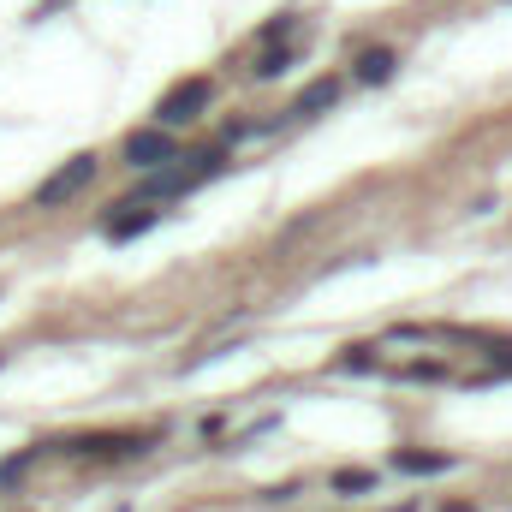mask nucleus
<instances>
[{
	"label": "nucleus",
	"mask_w": 512,
	"mask_h": 512,
	"mask_svg": "<svg viewBox=\"0 0 512 512\" xmlns=\"http://www.w3.org/2000/svg\"><path fill=\"white\" fill-rule=\"evenodd\" d=\"M90 179H96V155H72L60 173H48V179L36 185V209H60V203H66V197H78Z\"/></svg>",
	"instance_id": "f03ea898"
},
{
	"label": "nucleus",
	"mask_w": 512,
	"mask_h": 512,
	"mask_svg": "<svg viewBox=\"0 0 512 512\" xmlns=\"http://www.w3.org/2000/svg\"><path fill=\"white\" fill-rule=\"evenodd\" d=\"M399 376H405V382H441L447 370H441V364H411V370H399Z\"/></svg>",
	"instance_id": "f8f14e48"
},
{
	"label": "nucleus",
	"mask_w": 512,
	"mask_h": 512,
	"mask_svg": "<svg viewBox=\"0 0 512 512\" xmlns=\"http://www.w3.org/2000/svg\"><path fill=\"white\" fill-rule=\"evenodd\" d=\"M387 512H417V507H411V501H399V507H387Z\"/></svg>",
	"instance_id": "4468645a"
},
{
	"label": "nucleus",
	"mask_w": 512,
	"mask_h": 512,
	"mask_svg": "<svg viewBox=\"0 0 512 512\" xmlns=\"http://www.w3.org/2000/svg\"><path fill=\"white\" fill-rule=\"evenodd\" d=\"M126 161L131 167H173V161H179V143L167 137V126L131 131L126 137Z\"/></svg>",
	"instance_id": "7ed1b4c3"
},
{
	"label": "nucleus",
	"mask_w": 512,
	"mask_h": 512,
	"mask_svg": "<svg viewBox=\"0 0 512 512\" xmlns=\"http://www.w3.org/2000/svg\"><path fill=\"white\" fill-rule=\"evenodd\" d=\"M143 447V435H78L72 453H90V459H126Z\"/></svg>",
	"instance_id": "20e7f679"
},
{
	"label": "nucleus",
	"mask_w": 512,
	"mask_h": 512,
	"mask_svg": "<svg viewBox=\"0 0 512 512\" xmlns=\"http://www.w3.org/2000/svg\"><path fill=\"white\" fill-rule=\"evenodd\" d=\"M340 102V78H316L298 102H292V114H322V108H334Z\"/></svg>",
	"instance_id": "6e6552de"
},
{
	"label": "nucleus",
	"mask_w": 512,
	"mask_h": 512,
	"mask_svg": "<svg viewBox=\"0 0 512 512\" xmlns=\"http://www.w3.org/2000/svg\"><path fill=\"white\" fill-rule=\"evenodd\" d=\"M340 370H376V346H352V352L340 358Z\"/></svg>",
	"instance_id": "9b49d317"
},
{
	"label": "nucleus",
	"mask_w": 512,
	"mask_h": 512,
	"mask_svg": "<svg viewBox=\"0 0 512 512\" xmlns=\"http://www.w3.org/2000/svg\"><path fill=\"white\" fill-rule=\"evenodd\" d=\"M155 221H161V209H137V203H126V215H108L102 233H108L114 245H126V239H137V233H149Z\"/></svg>",
	"instance_id": "39448f33"
},
{
	"label": "nucleus",
	"mask_w": 512,
	"mask_h": 512,
	"mask_svg": "<svg viewBox=\"0 0 512 512\" xmlns=\"http://www.w3.org/2000/svg\"><path fill=\"white\" fill-rule=\"evenodd\" d=\"M453 459L447 453H417V447H399L393 453V471H405V477H435V471H447Z\"/></svg>",
	"instance_id": "423d86ee"
},
{
	"label": "nucleus",
	"mask_w": 512,
	"mask_h": 512,
	"mask_svg": "<svg viewBox=\"0 0 512 512\" xmlns=\"http://www.w3.org/2000/svg\"><path fill=\"white\" fill-rule=\"evenodd\" d=\"M286 66H292V54H286V48H268V54H262V60H256L251 72H256V78H280V72H286Z\"/></svg>",
	"instance_id": "9d476101"
},
{
	"label": "nucleus",
	"mask_w": 512,
	"mask_h": 512,
	"mask_svg": "<svg viewBox=\"0 0 512 512\" xmlns=\"http://www.w3.org/2000/svg\"><path fill=\"white\" fill-rule=\"evenodd\" d=\"M447 512H477V507H447Z\"/></svg>",
	"instance_id": "2eb2a0df"
},
{
	"label": "nucleus",
	"mask_w": 512,
	"mask_h": 512,
	"mask_svg": "<svg viewBox=\"0 0 512 512\" xmlns=\"http://www.w3.org/2000/svg\"><path fill=\"white\" fill-rule=\"evenodd\" d=\"M209 102H215V84H209V78H185V84H173V90L161 96L155 126H191L197 114H209Z\"/></svg>",
	"instance_id": "f257e3e1"
},
{
	"label": "nucleus",
	"mask_w": 512,
	"mask_h": 512,
	"mask_svg": "<svg viewBox=\"0 0 512 512\" xmlns=\"http://www.w3.org/2000/svg\"><path fill=\"white\" fill-rule=\"evenodd\" d=\"M24 471H30V453H24V459H6V465H0V483H18Z\"/></svg>",
	"instance_id": "ddd939ff"
},
{
	"label": "nucleus",
	"mask_w": 512,
	"mask_h": 512,
	"mask_svg": "<svg viewBox=\"0 0 512 512\" xmlns=\"http://www.w3.org/2000/svg\"><path fill=\"white\" fill-rule=\"evenodd\" d=\"M334 489H340V495H370V489H376V477H370V471H340V477H334Z\"/></svg>",
	"instance_id": "1a4fd4ad"
},
{
	"label": "nucleus",
	"mask_w": 512,
	"mask_h": 512,
	"mask_svg": "<svg viewBox=\"0 0 512 512\" xmlns=\"http://www.w3.org/2000/svg\"><path fill=\"white\" fill-rule=\"evenodd\" d=\"M393 66H399V60H393V48H364V54H358V66H352V78H358V84H387V78H393Z\"/></svg>",
	"instance_id": "0eeeda50"
}]
</instances>
